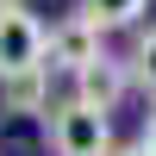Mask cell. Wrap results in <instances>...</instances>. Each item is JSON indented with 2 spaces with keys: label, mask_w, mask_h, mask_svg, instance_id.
Returning a JSON list of instances; mask_svg holds the SVG:
<instances>
[{
  "label": "cell",
  "mask_w": 156,
  "mask_h": 156,
  "mask_svg": "<svg viewBox=\"0 0 156 156\" xmlns=\"http://www.w3.org/2000/svg\"><path fill=\"white\" fill-rule=\"evenodd\" d=\"M44 144L50 156H112V112L87 106V100H56V106L44 112Z\"/></svg>",
  "instance_id": "cell-1"
},
{
  "label": "cell",
  "mask_w": 156,
  "mask_h": 156,
  "mask_svg": "<svg viewBox=\"0 0 156 156\" xmlns=\"http://www.w3.org/2000/svg\"><path fill=\"white\" fill-rule=\"evenodd\" d=\"M19 69H50V31L37 12L6 6L0 12V75H19Z\"/></svg>",
  "instance_id": "cell-2"
},
{
  "label": "cell",
  "mask_w": 156,
  "mask_h": 156,
  "mask_svg": "<svg viewBox=\"0 0 156 156\" xmlns=\"http://www.w3.org/2000/svg\"><path fill=\"white\" fill-rule=\"evenodd\" d=\"M100 56H106V25H100V19H87L81 6H75L69 19H56V25H50V69L81 75L87 62H100Z\"/></svg>",
  "instance_id": "cell-3"
},
{
  "label": "cell",
  "mask_w": 156,
  "mask_h": 156,
  "mask_svg": "<svg viewBox=\"0 0 156 156\" xmlns=\"http://www.w3.org/2000/svg\"><path fill=\"white\" fill-rule=\"evenodd\" d=\"M131 87H137L131 62H119V56H100V62H87V69L75 75V100H87V106H100V112H112Z\"/></svg>",
  "instance_id": "cell-4"
},
{
  "label": "cell",
  "mask_w": 156,
  "mask_h": 156,
  "mask_svg": "<svg viewBox=\"0 0 156 156\" xmlns=\"http://www.w3.org/2000/svg\"><path fill=\"white\" fill-rule=\"evenodd\" d=\"M0 112H12V119L50 112V69H19V75H0Z\"/></svg>",
  "instance_id": "cell-5"
},
{
  "label": "cell",
  "mask_w": 156,
  "mask_h": 156,
  "mask_svg": "<svg viewBox=\"0 0 156 156\" xmlns=\"http://www.w3.org/2000/svg\"><path fill=\"white\" fill-rule=\"evenodd\" d=\"M144 6H150V0H81V12H87V19H100L106 31L137 25V19H144Z\"/></svg>",
  "instance_id": "cell-6"
},
{
  "label": "cell",
  "mask_w": 156,
  "mask_h": 156,
  "mask_svg": "<svg viewBox=\"0 0 156 156\" xmlns=\"http://www.w3.org/2000/svg\"><path fill=\"white\" fill-rule=\"evenodd\" d=\"M125 62H131V81L156 94V25L137 31V44H131V56H125Z\"/></svg>",
  "instance_id": "cell-7"
},
{
  "label": "cell",
  "mask_w": 156,
  "mask_h": 156,
  "mask_svg": "<svg viewBox=\"0 0 156 156\" xmlns=\"http://www.w3.org/2000/svg\"><path fill=\"white\" fill-rule=\"evenodd\" d=\"M137 137H144V144L156 150V100H150V112H144V131H137Z\"/></svg>",
  "instance_id": "cell-8"
},
{
  "label": "cell",
  "mask_w": 156,
  "mask_h": 156,
  "mask_svg": "<svg viewBox=\"0 0 156 156\" xmlns=\"http://www.w3.org/2000/svg\"><path fill=\"white\" fill-rule=\"evenodd\" d=\"M112 156H156V150L144 144V137H137V144H119V150H112Z\"/></svg>",
  "instance_id": "cell-9"
},
{
  "label": "cell",
  "mask_w": 156,
  "mask_h": 156,
  "mask_svg": "<svg viewBox=\"0 0 156 156\" xmlns=\"http://www.w3.org/2000/svg\"><path fill=\"white\" fill-rule=\"evenodd\" d=\"M6 6H25V0H0V12H6Z\"/></svg>",
  "instance_id": "cell-10"
}]
</instances>
